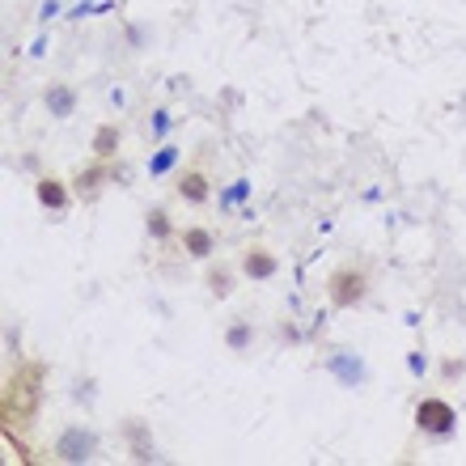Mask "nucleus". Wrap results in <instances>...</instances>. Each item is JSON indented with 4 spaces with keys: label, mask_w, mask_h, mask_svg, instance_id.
I'll use <instances>...</instances> for the list:
<instances>
[{
    "label": "nucleus",
    "mask_w": 466,
    "mask_h": 466,
    "mask_svg": "<svg viewBox=\"0 0 466 466\" xmlns=\"http://www.w3.org/2000/svg\"><path fill=\"white\" fill-rule=\"evenodd\" d=\"M43 365L39 361H21L13 365L9 382H4V424L9 428H26L39 416L43 403Z\"/></svg>",
    "instance_id": "nucleus-1"
},
{
    "label": "nucleus",
    "mask_w": 466,
    "mask_h": 466,
    "mask_svg": "<svg viewBox=\"0 0 466 466\" xmlns=\"http://www.w3.org/2000/svg\"><path fill=\"white\" fill-rule=\"evenodd\" d=\"M327 306L330 310H361L365 301H369V272L365 268H352V263H344V268H335V272L327 276Z\"/></svg>",
    "instance_id": "nucleus-2"
},
{
    "label": "nucleus",
    "mask_w": 466,
    "mask_h": 466,
    "mask_svg": "<svg viewBox=\"0 0 466 466\" xmlns=\"http://www.w3.org/2000/svg\"><path fill=\"white\" fill-rule=\"evenodd\" d=\"M416 428L424 432L428 441H454L458 437V411L449 399L441 394H428L416 403Z\"/></svg>",
    "instance_id": "nucleus-3"
},
{
    "label": "nucleus",
    "mask_w": 466,
    "mask_h": 466,
    "mask_svg": "<svg viewBox=\"0 0 466 466\" xmlns=\"http://www.w3.org/2000/svg\"><path fill=\"white\" fill-rule=\"evenodd\" d=\"M51 454H56V462H94L97 458V432L94 428H85V424H68L56 437Z\"/></svg>",
    "instance_id": "nucleus-4"
},
{
    "label": "nucleus",
    "mask_w": 466,
    "mask_h": 466,
    "mask_svg": "<svg viewBox=\"0 0 466 466\" xmlns=\"http://www.w3.org/2000/svg\"><path fill=\"white\" fill-rule=\"evenodd\" d=\"M73 183V191H77L81 204H94L97 195L106 191V183H115V161H102V157H94L89 166H81L77 175L68 178Z\"/></svg>",
    "instance_id": "nucleus-5"
},
{
    "label": "nucleus",
    "mask_w": 466,
    "mask_h": 466,
    "mask_svg": "<svg viewBox=\"0 0 466 466\" xmlns=\"http://www.w3.org/2000/svg\"><path fill=\"white\" fill-rule=\"evenodd\" d=\"M237 272L242 280H251V284H268L280 276V254L268 251V246H246V251L237 254Z\"/></svg>",
    "instance_id": "nucleus-6"
},
{
    "label": "nucleus",
    "mask_w": 466,
    "mask_h": 466,
    "mask_svg": "<svg viewBox=\"0 0 466 466\" xmlns=\"http://www.w3.org/2000/svg\"><path fill=\"white\" fill-rule=\"evenodd\" d=\"M237 263L229 259H208V268H204V289L213 301H229L233 292H237Z\"/></svg>",
    "instance_id": "nucleus-7"
},
{
    "label": "nucleus",
    "mask_w": 466,
    "mask_h": 466,
    "mask_svg": "<svg viewBox=\"0 0 466 466\" xmlns=\"http://www.w3.org/2000/svg\"><path fill=\"white\" fill-rule=\"evenodd\" d=\"M73 183H64V178L56 175H39L35 178V199H39L47 213H68L73 208Z\"/></svg>",
    "instance_id": "nucleus-8"
},
{
    "label": "nucleus",
    "mask_w": 466,
    "mask_h": 466,
    "mask_svg": "<svg viewBox=\"0 0 466 466\" xmlns=\"http://www.w3.org/2000/svg\"><path fill=\"white\" fill-rule=\"evenodd\" d=\"M175 191L183 204H191V208H204L208 199H213V178H208V170H199V166H187L183 175H178Z\"/></svg>",
    "instance_id": "nucleus-9"
},
{
    "label": "nucleus",
    "mask_w": 466,
    "mask_h": 466,
    "mask_svg": "<svg viewBox=\"0 0 466 466\" xmlns=\"http://www.w3.org/2000/svg\"><path fill=\"white\" fill-rule=\"evenodd\" d=\"M77 102L81 97H77V89H73L68 81H51V85L43 89V106H47V115L59 119V123L77 115Z\"/></svg>",
    "instance_id": "nucleus-10"
},
{
    "label": "nucleus",
    "mask_w": 466,
    "mask_h": 466,
    "mask_svg": "<svg viewBox=\"0 0 466 466\" xmlns=\"http://www.w3.org/2000/svg\"><path fill=\"white\" fill-rule=\"evenodd\" d=\"M178 242H183L187 259H195V263H208L216 254V233L208 225H187V229L178 233Z\"/></svg>",
    "instance_id": "nucleus-11"
},
{
    "label": "nucleus",
    "mask_w": 466,
    "mask_h": 466,
    "mask_svg": "<svg viewBox=\"0 0 466 466\" xmlns=\"http://www.w3.org/2000/svg\"><path fill=\"white\" fill-rule=\"evenodd\" d=\"M123 437H128V454H132V462H153V437H149V428H144V420H136V416H128L123 420Z\"/></svg>",
    "instance_id": "nucleus-12"
},
{
    "label": "nucleus",
    "mask_w": 466,
    "mask_h": 466,
    "mask_svg": "<svg viewBox=\"0 0 466 466\" xmlns=\"http://www.w3.org/2000/svg\"><path fill=\"white\" fill-rule=\"evenodd\" d=\"M119 144H123V128L119 123H97L94 136H89V149H94V157H102V161H115L119 157Z\"/></svg>",
    "instance_id": "nucleus-13"
},
{
    "label": "nucleus",
    "mask_w": 466,
    "mask_h": 466,
    "mask_svg": "<svg viewBox=\"0 0 466 466\" xmlns=\"http://www.w3.org/2000/svg\"><path fill=\"white\" fill-rule=\"evenodd\" d=\"M246 199H251V178H233L229 187L216 195V208H221V213H229V216H251Z\"/></svg>",
    "instance_id": "nucleus-14"
},
{
    "label": "nucleus",
    "mask_w": 466,
    "mask_h": 466,
    "mask_svg": "<svg viewBox=\"0 0 466 466\" xmlns=\"http://www.w3.org/2000/svg\"><path fill=\"white\" fill-rule=\"evenodd\" d=\"M178 161H183V149H178L175 140H161L153 153H149V166H144V170H149V178H170L178 170Z\"/></svg>",
    "instance_id": "nucleus-15"
},
{
    "label": "nucleus",
    "mask_w": 466,
    "mask_h": 466,
    "mask_svg": "<svg viewBox=\"0 0 466 466\" xmlns=\"http://www.w3.org/2000/svg\"><path fill=\"white\" fill-rule=\"evenodd\" d=\"M144 233L153 237V242H175L178 229H175V221H170V208L166 204H153L149 213H144Z\"/></svg>",
    "instance_id": "nucleus-16"
},
{
    "label": "nucleus",
    "mask_w": 466,
    "mask_h": 466,
    "mask_svg": "<svg viewBox=\"0 0 466 466\" xmlns=\"http://www.w3.org/2000/svg\"><path fill=\"white\" fill-rule=\"evenodd\" d=\"M327 369L335 373V377H339L344 386H361V382H365V365H361L356 356H352V361H348V352H344V348H339V352H330Z\"/></svg>",
    "instance_id": "nucleus-17"
},
{
    "label": "nucleus",
    "mask_w": 466,
    "mask_h": 466,
    "mask_svg": "<svg viewBox=\"0 0 466 466\" xmlns=\"http://www.w3.org/2000/svg\"><path fill=\"white\" fill-rule=\"evenodd\" d=\"M254 335H259V330H254L251 318H229V327H225V348L242 356V352L254 348Z\"/></svg>",
    "instance_id": "nucleus-18"
},
{
    "label": "nucleus",
    "mask_w": 466,
    "mask_h": 466,
    "mask_svg": "<svg viewBox=\"0 0 466 466\" xmlns=\"http://www.w3.org/2000/svg\"><path fill=\"white\" fill-rule=\"evenodd\" d=\"M175 123H178V119L170 115L166 106H157L153 119H149V140H153V144H161V140L170 136V128H175Z\"/></svg>",
    "instance_id": "nucleus-19"
},
{
    "label": "nucleus",
    "mask_w": 466,
    "mask_h": 466,
    "mask_svg": "<svg viewBox=\"0 0 466 466\" xmlns=\"http://www.w3.org/2000/svg\"><path fill=\"white\" fill-rule=\"evenodd\" d=\"M462 373H466V361H454V356L441 361V382H458Z\"/></svg>",
    "instance_id": "nucleus-20"
},
{
    "label": "nucleus",
    "mask_w": 466,
    "mask_h": 466,
    "mask_svg": "<svg viewBox=\"0 0 466 466\" xmlns=\"http://www.w3.org/2000/svg\"><path fill=\"white\" fill-rule=\"evenodd\" d=\"M408 369L416 373V377H420V373L428 369V361H424V356H420V352H411V356H408Z\"/></svg>",
    "instance_id": "nucleus-21"
},
{
    "label": "nucleus",
    "mask_w": 466,
    "mask_h": 466,
    "mask_svg": "<svg viewBox=\"0 0 466 466\" xmlns=\"http://www.w3.org/2000/svg\"><path fill=\"white\" fill-rule=\"evenodd\" d=\"M56 13H59V0H47V4H43V13H39V18L47 21V18H56Z\"/></svg>",
    "instance_id": "nucleus-22"
}]
</instances>
